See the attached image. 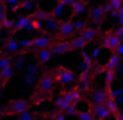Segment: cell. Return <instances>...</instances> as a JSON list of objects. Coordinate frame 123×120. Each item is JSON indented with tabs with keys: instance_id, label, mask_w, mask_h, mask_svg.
Here are the masks:
<instances>
[{
	"instance_id": "3957f363",
	"label": "cell",
	"mask_w": 123,
	"mask_h": 120,
	"mask_svg": "<svg viewBox=\"0 0 123 120\" xmlns=\"http://www.w3.org/2000/svg\"><path fill=\"white\" fill-rule=\"evenodd\" d=\"M30 108V103L27 100H14V101L8 103V108H6V112L8 114H22V112L28 111Z\"/></svg>"
},
{
	"instance_id": "484cf974",
	"label": "cell",
	"mask_w": 123,
	"mask_h": 120,
	"mask_svg": "<svg viewBox=\"0 0 123 120\" xmlns=\"http://www.w3.org/2000/svg\"><path fill=\"white\" fill-rule=\"evenodd\" d=\"M12 66H14L16 69H25V66H27V59H25V55H19V56L14 59Z\"/></svg>"
},
{
	"instance_id": "7a4b0ae2",
	"label": "cell",
	"mask_w": 123,
	"mask_h": 120,
	"mask_svg": "<svg viewBox=\"0 0 123 120\" xmlns=\"http://www.w3.org/2000/svg\"><path fill=\"white\" fill-rule=\"evenodd\" d=\"M100 44L103 45V48H106V50H109L112 53V51H115V48L122 44V39L115 33L109 31V33H106L105 36L101 38V42H100Z\"/></svg>"
},
{
	"instance_id": "836d02e7",
	"label": "cell",
	"mask_w": 123,
	"mask_h": 120,
	"mask_svg": "<svg viewBox=\"0 0 123 120\" xmlns=\"http://www.w3.org/2000/svg\"><path fill=\"white\" fill-rule=\"evenodd\" d=\"M0 25H2V27L5 28V30H12V28H14V20H11L9 17H6V19H5V20H3Z\"/></svg>"
},
{
	"instance_id": "d6986e66",
	"label": "cell",
	"mask_w": 123,
	"mask_h": 120,
	"mask_svg": "<svg viewBox=\"0 0 123 120\" xmlns=\"http://www.w3.org/2000/svg\"><path fill=\"white\" fill-rule=\"evenodd\" d=\"M70 42H72V48H73V50H83V48L89 44V42L84 39L81 34H80V36H75Z\"/></svg>"
},
{
	"instance_id": "cb8c5ba5",
	"label": "cell",
	"mask_w": 123,
	"mask_h": 120,
	"mask_svg": "<svg viewBox=\"0 0 123 120\" xmlns=\"http://www.w3.org/2000/svg\"><path fill=\"white\" fill-rule=\"evenodd\" d=\"M55 106H56V108L59 109V111H62V112H64V111H66V109L69 108L70 105H69V103L66 101V100H64L62 94H61L59 97H56V98H55Z\"/></svg>"
},
{
	"instance_id": "4fadbf2b",
	"label": "cell",
	"mask_w": 123,
	"mask_h": 120,
	"mask_svg": "<svg viewBox=\"0 0 123 120\" xmlns=\"http://www.w3.org/2000/svg\"><path fill=\"white\" fill-rule=\"evenodd\" d=\"M108 98H109L108 90L97 89V90H93V92H92V103H93V105H105Z\"/></svg>"
},
{
	"instance_id": "44dd1931",
	"label": "cell",
	"mask_w": 123,
	"mask_h": 120,
	"mask_svg": "<svg viewBox=\"0 0 123 120\" xmlns=\"http://www.w3.org/2000/svg\"><path fill=\"white\" fill-rule=\"evenodd\" d=\"M14 72H16V67L11 66V67H6V69H2L0 70V81H8L14 76Z\"/></svg>"
},
{
	"instance_id": "8fae6325",
	"label": "cell",
	"mask_w": 123,
	"mask_h": 120,
	"mask_svg": "<svg viewBox=\"0 0 123 120\" xmlns=\"http://www.w3.org/2000/svg\"><path fill=\"white\" fill-rule=\"evenodd\" d=\"M50 42H51V36H48V34H41V36H37V38L33 39V48H36V50L47 48L48 45H50Z\"/></svg>"
},
{
	"instance_id": "4dcf8cb0",
	"label": "cell",
	"mask_w": 123,
	"mask_h": 120,
	"mask_svg": "<svg viewBox=\"0 0 123 120\" xmlns=\"http://www.w3.org/2000/svg\"><path fill=\"white\" fill-rule=\"evenodd\" d=\"M73 25H75V31H76V30H78V31H83L84 28L87 27V22L84 20V19H78V20L73 22Z\"/></svg>"
},
{
	"instance_id": "7dc6e473",
	"label": "cell",
	"mask_w": 123,
	"mask_h": 120,
	"mask_svg": "<svg viewBox=\"0 0 123 120\" xmlns=\"http://www.w3.org/2000/svg\"><path fill=\"white\" fill-rule=\"evenodd\" d=\"M118 90H120V94L123 95V86H120V89H118Z\"/></svg>"
},
{
	"instance_id": "ee69618b",
	"label": "cell",
	"mask_w": 123,
	"mask_h": 120,
	"mask_svg": "<svg viewBox=\"0 0 123 120\" xmlns=\"http://www.w3.org/2000/svg\"><path fill=\"white\" fill-rule=\"evenodd\" d=\"M117 117H118V120H123V111L118 112V114H117Z\"/></svg>"
},
{
	"instance_id": "e0dca14e",
	"label": "cell",
	"mask_w": 123,
	"mask_h": 120,
	"mask_svg": "<svg viewBox=\"0 0 123 120\" xmlns=\"http://www.w3.org/2000/svg\"><path fill=\"white\" fill-rule=\"evenodd\" d=\"M72 11H73V17H80V16H83L87 11V5L84 2L75 0V3L72 5Z\"/></svg>"
},
{
	"instance_id": "f546056e",
	"label": "cell",
	"mask_w": 123,
	"mask_h": 120,
	"mask_svg": "<svg viewBox=\"0 0 123 120\" xmlns=\"http://www.w3.org/2000/svg\"><path fill=\"white\" fill-rule=\"evenodd\" d=\"M78 109H76V105H70L69 108L66 109V111H64V114L66 115H70V117H76V115H78Z\"/></svg>"
},
{
	"instance_id": "f6af8a7d",
	"label": "cell",
	"mask_w": 123,
	"mask_h": 120,
	"mask_svg": "<svg viewBox=\"0 0 123 120\" xmlns=\"http://www.w3.org/2000/svg\"><path fill=\"white\" fill-rule=\"evenodd\" d=\"M3 114H5V109H3V108H2V106H0V117H2V115H3Z\"/></svg>"
},
{
	"instance_id": "52a82bcc",
	"label": "cell",
	"mask_w": 123,
	"mask_h": 120,
	"mask_svg": "<svg viewBox=\"0 0 123 120\" xmlns=\"http://www.w3.org/2000/svg\"><path fill=\"white\" fill-rule=\"evenodd\" d=\"M70 50H73L72 48V42L70 41H59L55 45H51L53 55H66V53H69Z\"/></svg>"
},
{
	"instance_id": "4316f807",
	"label": "cell",
	"mask_w": 123,
	"mask_h": 120,
	"mask_svg": "<svg viewBox=\"0 0 123 120\" xmlns=\"http://www.w3.org/2000/svg\"><path fill=\"white\" fill-rule=\"evenodd\" d=\"M39 72V64L37 63H28L25 66V73H31V75H37Z\"/></svg>"
},
{
	"instance_id": "2e32d148",
	"label": "cell",
	"mask_w": 123,
	"mask_h": 120,
	"mask_svg": "<svg viewBox=\"0 0 123 120\" xmlns=\"http://www.w3.org/2000/svg\"><path fill=\"white\" fill-rule=\"evenodd\" d=\"M45 24V28H47L50 33H55V31H59V25H61V20H58L56 17H55L53 14L50 16V17L47 19V20L44 22Z\"/></svg>"
},
{
	"instance_id": "d6a6232c",
	"label": "cell",
	"mask_w": 123,
	"mask_h": 120,
	"mask_svg": "<svg viewBox=\"0 0 123 120\" xmlns=\"http://www.w3.org/2000/svg\"><path fill=\"white\" fill-rule=\"evenodd\" d=\"M105 78H106V83L111 84L115 80V70H105Z\"/></svg>"
},
{
	"instance_id": "9c48e42d",
	"label": "cell",
	"mask_w": 123,
	"mask_h": 120,
	"mask_svg": "<svg viewBox=\"0 0 123 120\" xmlns=\"http://www.w3.org/2000/svg\"><path fill=\"white\" fill-rule=\"evenodd\" d=\"M106 14L108 13L105 11V6H95V8H92V11H90V20L93 22V24H101L103 20H105Z\"/></svg>"
},
{
	"instance_id": "f35d334b",
	"label": "cell",
	"mask_w": 123,
	"mask_h": 120,
	"mask_svg": "<svg viewBox=\"0 0 123 120\" xmlns=\"http://www.w3.org/2000/svg\"><path fill=\"white\" fill-rule=\"evenodd\" d=\"M114 53H117V55H118V56H120V58L123 56V42H122L120 45H118L117 48H115V51H114Z\"/></svg>"
},
{
	"instance_id": "ba28073f",
	"label": "cell",
	"mask_w": 123,
	"mask_h": 120,
	"mask_svg": "<svg viewBox=\"0 0 123 120\" xmlns=\"http://www.w3.org/2000/svg\"><path fill=\"white\" fill-rule=\"evenodd\" d=\"M14 28H17V30L34 31L33 30V20H31L30 16H20V17L14 22Z\"/></svg>"
},
{
	"instance_id": "681fc988",
	"label": "cell",
	"mask_w": 123,
	"mask_h": 120,
	"mask_svg": "<svg viewBox=\"0 0 123 120\" xmlns=\"http://www.w3.org/2000/svg\"><path fill=\"white\" fill-rule=\"evenodd\" d=\"M0 87H2V84H0Z\"/></svg>"
},
{
	"instance_id": "60d3db41",
	"label": "cell",
	"mask_w": 123,
	"mask_h": 120,
	"mask_svg": "<svg viewBox=\"0 0 123 120\" xmlns=\"http://www.w3.org/2000/svg\"><path fill=\"white\" fill-rule=\"evenodd\" d=\"M55 120H67V115L64 114V112H61V114L55 115Z\"/></svg>"
},
{
	"instance_id": "83f0119b",
	"label": "cell",
	"mask_w": 123,
	"mask_h": 120,
	"mask_svg": "<svg viewBox=\"0 0 123 120\" xmlns=\"http://www.w3.org/2000/svg\"><path fill=\"white\" fill-rule=\"evenodd\" d=\"M80 120H95V117H93L92 111H80L78 115H76Z\"/></svg>"
},
{
	"instance_id": "c3c4849f",
	"label": "cell",
	"mask_w": 123,
	"mask_h": 120,
	"mask_svg": "<svg viewBox=\"0 0 123 120\" xmlns=\"http://www.w3.org/2000/svg\"><path fill=\"white\" fill-rule=\"evenodd\" d=\"M80 2H84V3H89L90 0H80Z\"/></svg>"
},
{
	"instance_id": "ffe728a7",
	"label": "cell",
	"mask_w": 123,
	"mask_h": 120,
	"mask_svg": "<svg viewBox=\"0 0 123 120\" xmlns=\"http://www.w3.org/2000/svg\"><path fill=\"white\" fill-rule=\"evenodd\" d=\"M81 36H83L87 42H92V41L97 38V28H93V27H86V28L81 31Z\"/></svg>"
},
{
	"instance_id": "8d00e7d4",
	"label": "cell",
	"mask_w": 123,
	"mask_h": 120,
	"mask_svg": "<svg viewBox=\"0 0 123 120\" xmlns=\"http://www.w3.org/2000/svg\"><path fill=\"white\" fill-rule=\"evenodd\" d=\"M31 20H33V30L34 31H42V30H44L41 20H37V19H31Z\"/></svg>"
},
{
	"instance_id": "f1b7e54d",
	"label": "cell",
	"mask_w": 123,
	"mask_h": 120,
	"mask_svg": "<svg viewBox=\"0 0 123 120\" xmlns=\"http://www.w3.org/2000/svg\"><path fill=\"white\" fill-rule=\"evenodd\" d=\"M36 76H37V75L25 73V75H24V83L27 84V86H33V84H36Z\"/></svg>"
},
{
	"instance_id": "8992f818",
	"label": "cell",
	"mask_w": 123,
	"mask_h": 120,
	"mask_svg": "<svg viewBox=\"0 0 123 120\" xmlns=\"http://www.w3.org/2000/svg\"><path fill=\"white\" fill-rule=\"evenodd\" d=\"M90 111H92L95 120H106L112 115L111 112H109V109L106 108V105H93Z\"/></svg>"
},
{
	"instance_id": "5bb4252c",
	"label": "cell",
	"mask_w": 123,
	"mask_h": 120,
	"mask_svg": "<svg viewBox=\"0 0 123 120\" xmlns=\"http://www.w3.org/2000/svg\"><path fill=\"white\" fill-rule=\"evenodd\" d=\"M20 50V42H19L17 39H8L6 41V44H5V48H3V53H9V55H12V53H17V51Z\"/></svg>"
},
{
	"instance_id": "7bdbcfd3",
	"label": "cell",
	"mask_w": 123,
	"mask_h": 120,
	"mask_svg": "<svg viewBox=\"0 0 123 120\" xmlns=\"http://www.w3.org/2000/svg\"><path fill=\"white\" fill-rule=\"evenodd\" d=\"M59 2L67 3V5H73V3H75V0H59Z\"/></svg>"
},
{
	"instance_id": "603a6c76",
	"label": "cell",
	"mask_w": 123,
	"mask_h": 120,
	"mask_svg": "<svg viewBox=\"0 0 123 120\" xmlns=\"http://www.w3.org/2000/svg\"><path fill=\"white\" fill-rule=\"evenodd\" d=\"M83 70H92L93 67V59L90 56V53H83Z\"/></svg>"
},
{
	"instance_id": "5b68a950",
	"label": "cell",
	"mask_w": 123,
	"mask_h": 120,
	"mask_svg": "<svg viewBox=\"0 0 123 120\" xmlns=\"http://www.w3.org/2000/svg\"><path fill=\"white\" fill-rule=\"evenodd\" d=\"M55 83H56V76L50 75V73H47V75H44L39 81V90L44 94L47 92H51L55 87Z\"/></svg>"
},
{
	"instance_id": "d4e9b609",
	"label": "cell",
	"mask_w": 123,
	"mask_h": 120,
	"mask_svg": "<svg viewBox=\"0 0 123 120\" xmlns=\"http://www.w3.org/2000/svg\"><path fill=\"white\" fill-rule=\"evenodd\" d=\"M12 63H14V61H12L9 56H6V55H0V70L6 69V67H11Z\"/></svg>"
},
{
	"instance_id": "7c38bea8",
	"label": "cell",
	"mask_w": 123,
	"mask_h": 120,
	"mask_svg": "<svg viewBox=\"0 0 123 120\" xmlns=\"http://www.w3.org/2000/svg\"><path fill=\"white\" fill-rule=\"evenodd\" d=\"M53 56V51H51V47H47V48H41V50L36 51V61L39 64H45L51 59Z\"/></svg>"
},
{
	"instance_id": "1f68e13d",
	"label": "cell",
	"mask_w": 123,
	"mask_h": 120,
	"mask_svg": "<svg viewBox=\"0 0 123 120\" xmlns=\"http://www.w3.org/2000/svg\"><path fill=\"white\" fill-rule=\"evenodd\" d=\"M19 42H20V48L22 50H27V48L33 47V39H30V38H24V39L19 41Z\"/></svg>"
},
{
	"instance_id": "30bf717a",
	"label": "cell",
	"mask_w": 123,
	"mask_h": 120,
	"mask_svg": "<svg viewBox=\"0 0 123 120\" xmlns=\"http://www.w3.org/2000/svg\"><path fill=\"white\" fill-rule=\"evenodd\" d=\"M73 33H75V25H73L72 20H64V22H61V25H59V36L61 38L72 36Z\"/></svg>"
},
{
	"instance_id": "277c9868",
	"label": "cell",
	"mask_w": 123,
	"mask_h": 120,
	"mask_svg": "<svg viewBox=\"0 0 123 120\" xmlns=\"http://www.w3.org/2000/svg\"><path fill=\"white\" fill-rule=\"evenodd\" d=\"M56 81H59L62 84H72L75 83V73L72 70L66 69V67H59L56 72Z\"/></svg>"
},
{
	"instance_id": "74e56055",
	"label": "cell",
	"mask_w": 123,
	"mask_h": 120,
	"mask_svg": "<svg viewBox=\"0 0 123 120\" xmlns=\"http://www.w3.org/2000/svg\"><path fill=\"white\" fill-rule=\"evenodd\" d=\"M3 3H5V5H8V6H16V5H20V2L22 0H2Z\"/></svg>"
},
{
	"instance_id": "b9f144b4",
	"label": "cell",
	"mask_w": 123,
	"mask_h": 120,
	"mask_svg": "<svg viewBox=\"0 0 123 120\" xmlns=\"http://www.w3.org/2000/svg\"><path fill=\"white\" fill-rule=\"evenodd\" d=\"M117 20H118V25H123V8L120 9V14H118Z\"/></svg>"
},
{
	"instance_id": "ac0fdd59",
	"label": "cell",
	"mask_w": 123,
	"mask_h": 120,
	"mask_svg": "<svg viewBox=\"0 0 123 120\" xmlns=\"http://www.w3.org/2000/svg\"><path fill=\"white\" fill-rule=\"evenodd\" d=\"M120 66V56L117 53H112L111 56L108 58V63L105 64L106 70H117V67Z\"/></svg>"
},
{
	"instance_id": "d590c367",
	"label": "cell",
	"mask_w": 123,
	"mask_h": 120,
	"mask_svg": "<svg viewBox=\"0 0 123 120\" xmlns=\"http://www.w3.org/2000/svg\"><path fill=\"white\" fill-rule=\"evenodd\" d=\"M108 2L111 3V6L114 9H118V11H120L123 8V0H108Z\"/></svg>"
},
{
	"instance_id": "ab89813d",
	"label": "cell",
	"mask_w": 123,
	"mask_h": 120,
	"mask_svg": "<svg viewBox=\"0 0 123 120\" xmlns=\"http://www.w3.org/2000/svg\"><path fill=\"white\" fill-rule=\"evenodd\" d=\"M115 34H117V36L123 41V25H120V27H118L117 30H115Z\"/></svg>"
},
{
	"instance_id": "e575fe53",
	"label": "cell",
	"mask_w": 123,
	"mask_h": 120,
	"mask_svg": "<svg viewBox=\"0 0 123 120\" xmlns=\"http://www.w3.org/2000/svg\"><path fill=\"white\" fill-rule=\"evenodd\" d=\"M19 120H34V114L30 111H25L22 114H19Z\"/></svg>"
},
{
	"instance_id": "6da1fadb",
	"label": "cell",
	"mask_w": 123,
	"mask_h": 120,
	"mask_svg": "<svg viewBox=\"0 0 123 120\" xmlns=\"http://www.w3.org/2000/svg\"><path fill=\"white\" fill-rule=\"evenodd\" d=\"M51 14L58 19V20H69L70 17H73V11H72V5H67L58 0L55 8L51 9Z\"/></svg>"
},
{
	"instance_id": "bcb514c9",
	"label": "cell",
	"mask_w": 123,
	"mask_h": 120,
	"mask_svg": "<svg viewBox=\"0 0 123 120\" xmlns=\"http://www.w3.org/2000/svg\"><path fill=\"white\" fill-rule=\"evenodd\" d=\"M3 30H5V28H3L2 25H0V39H2V34H3Z\"/></svg>"
},
{
	"instance_id": "9a60e30c",
	"label": "cell",
	"mask_w": 123,
	"mask_h": 120,
	"mask_svg": "<svg viewBox=\"0 0 123 120\" xmlns=\"http://www.w3.org/2000/svg\"><path fill=\"white\" fill-rule=\"evenodd\" d=\"M20 8L24 9V13L25 14H28V13H31V14H33V13H36L37 9V2L36 0H22L20 2Z\"/></svg>"
},
{
	"instance_id": "7402d4cb",
	"label": "cell",
	"mask_w": 123,
	"mask_h": 120,
	"mask_svg": "<svg viewBox=\"0 0 123 120\" xmlns=\"http://www.w3.org/2000/svg\"><path fill=\"white\" fill-rule=\"evenodd\" d=\"M105 105H106V108L109 109V112H111L112 115H117L118 112H120V111H118V101H117V100H114V98H111V97L106 100Z\"/></svg>"
}]
</instances>
